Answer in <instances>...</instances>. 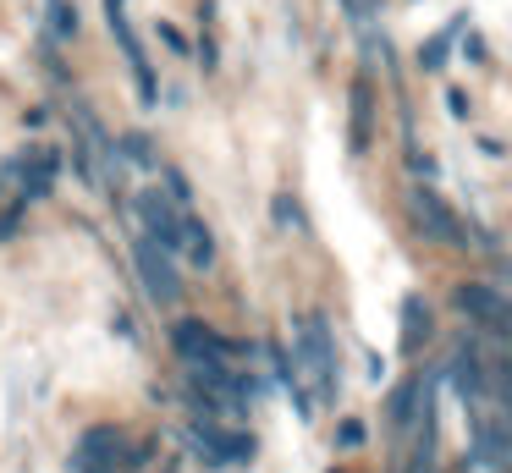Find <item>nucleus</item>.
Instances as JSON below:
<instances>
[{
    "mask_svg": "<svg viewBox=\"0 0 512 473\" xmlns=\"http://www.w3.org/2000/svg\"><path fill=\"white\" fill-rule=\"evenodd\" d=\"M160 39H166V50H182V33L171 28V22H160Z\"/></svg>",
    "mask_w": 512,
    "mask_h": 473,
    "instance_id": "obj_18",
    "label": "nucleus"
},
{
    "mask_svg": "<svg viewBox=\"0 0 512 473\" xmlns=\"http://www.w3.org/2000/svg\"><path fill=\"white\" fill-rule=\"evenodd\" d=\"M122 149H127V154H133V160H144V165H149V160H155V154H149V143H144V138H127V143H122Z\"/></svg>",
    "mask_w": 512,
    "mask_h": 473,
    "instance_id": "obj_17",
    "label": "nucleus"
},
{
    "mask_svg": "<svg viewBox=\"0 0 512 473\" xmlns=\"http://www.w3.org/2000/svg\"><path fill=\"white\" fill-rule=\"evenodd\" d=\"M193 446H199V457H204V462H243V457H254V435H237V429H215V424L193 429Z\"/></svg>",
    "mask_w": 512,
    "mask_h": 473,
    "instance_id": "obj_8",
    "label": "nucleus"
},
{
    "mask_svg": "<svg viewBox=\"0 0 512 473\" xmlns=\"http://www.w3.org/2000/svg\"><path fill=\"white\" fill-rule=\"evenodd\" d=\"M56 171H61V154L56 149H45V143H39V149H28V154H17L12 165H6V176H12L17 187H28V193H50V182H56Z\"/></svg>",
    "mask_w": 512,
    "mask_h": 473,
    "instance_id": "obj_7",
    "label": "nucleus"
},
{
    "mask_svg": "<svg viewBox=\"0 0 512 473\" xmlns=\"http://www.w3.org/2000/svg\"><path fill=\"white\" fill-rule=\"evenodd\" d=\"M369 83H353V149H369Z\"/></svg>",
    "mask_w": 512,
    "mask_h": 473,
    "instance_id": "obj_13",
    "label": "nucleus"
},
{
    "mask_svg": "<svg viewBox=\"0 0 512 473\" xmlns=\"http://www.w3.org/2000/svg\"><path fill=\"white\" fill-rule=\"evenodd\" d=\"M105 6H111V28H116V39H122L127 61H133V72H138V99H144V105H155V77H149V66H144V50H138L133 28H127V17H122V0H105Z\"/></svg>",
    "mask_w": 512,
    "mask_h": 473,
    "instance_id": "obj_11",
    "label": "nucleus"
},
{
    "mask_svg": "<svg viewBox=\"0 0 512 473\" xmlns=\"http://www.w3.org/2000/svg\"><path fill=\"white\" fill-rule=\"evenodd\" d=\"M408 209H413V220H419V231H424V237L452 242V248H463V242H468L463 220H457V215H452V209H446L435 193H413V198H408Z\"/></svg>",
    "mask_w": 512,
    "mask_h": 473,
    "instance_id": "obj_6",
    "label": "nucleus"
},
{
    "mask_svg": "<svg viewBox=\"0 0 512 473\" xmlns=\"http://www.w3.org/2000/svg\"><path fill=\"white\" fill-rule=\"evenodd\" d=\"M171 347L182 352V363H226L232 358V341L215 325H204V319H177L171 325Z\"/></svg>",
    "mask_w": 512,
    "mask_h": 473,
    "instance_id": "obj_4",
    "label": "nucleus"
},
{
    "mask_svg": "<svg viewBox=\"0 0 512 473\" xmlns=\"http://www.w3.org/2000/svg\"><path fill=\"white\" fill-rule=\"evenodd\" d=\"M138 215H144L149 226V242H160V248H171V237H177V204H171L160 187H149V193H138Z\"/></svg>",
    "mask_w": 512,
    "mask_h": 473,
    "instance_id": "obj_10",
    "label": "nucleus"
},
{
    "mask_svg": "<svg viewBox=\"0 0 512 473\" xmlns=\"http://www.w3.org/2000/svg\"><path fill=\"white\" fill-rule=\"evenodd\" d=\"M336 440H342V446H364V424H358V418H347V424L336 429Z\"/></svg>",
    "mask_w": 512,
    "mask_h": 473,
    "instance_id": "obj_16",
    "label": "nucleus"
},
{
    "mask_svg": "<svg viewBox=\"0 0 512 473\" xmlns=\"http://www.w3.org/2000/svg\"><path fill=\"white\" fill-rule=\"evenodd\" d=\"M127 462H138V451H127V435L111 424L89 429V435L72 446V473H122Z\"/></svg>",
    "mask_w": 512,
    "mask_h": 473,
    "instance_id": "obj_2",
    "label": "nucleus"
},
{
    "mask_svg": "<svg viewBox=\"0 0 512 473\" xmlns=\"http://www.w3.org/2000/svg\"><path fill=\"white\" fill-rule=\"evenodd\" d=\"M166 253H171V259H188L193 270H210V264H215V237H210V231H204L193 215H182V220H177V237H171Z\"/></svg>",
    "mask_w": 512,
    "mask_h": 473,
    "instance_id": "obj_9",
    "label": "nucleus"
},
{
    "mask_svg": "<svg viewBox=\"0 0 512 473\" xmlns=\"http://www.w3.org/2000/svg\"><path fill=\"white\" fill-rule=\"evenodd\" d=\"M50 28H56V39H72V33H78V11L56 6V11H50Z\"/></svg>",
    "mask_w": 512,
    "mask_h": 473,
    "instance_id": "obj_15",
    "label": "nucleus"
},
{
    "mask_svg": "<svg viewBox=\"0 0 512 473\" xmlns=\"http://www.w3.org/2000/svg\"><path fill=\"white\" fill-rule=\"evenodd\" d=\"M485 391H490V380L479 374L474 352H463V358H457V396H463V402H479Z\"/></svg>",
    "mask_w": 512,
    "mask_h": 473,
    "instance_id": "obj_12",
    "label": "nucleus"
},
{
    "mask_svg": "<svg viewBox=\"0 0 512 473\" xmlns=\"http://www.w3.org/2000/svg\"><path fill=\"white\" fill-rule=\"evenodd\" d=\"M347 11H353L358 22H369V0H347Z\"/></svg>",
    "mask_w": 512,
    "mask_h": 473,
    "instance_id": "obj_19",
    "label": "nucleus"
},
{
    "mask_svg": "<svg viewBox=\"0 0 512 473\" xmlns=\"http://www.w3.org/2000/svg\"><path fill=\"white\" fill-rule=\"evenodd\" d=\"M292 358H298L303 374H309L314 396L331 402L336 396V341H331L325 314H298L292 319Z\"/></svg>",
    "mask_w": 512,
    "mask_h": 473,
    "instance_id": "obj_1",
    "label": "nucleus"
},
{
    "mask_svg": "<svg viewBox=\"0 0 512 473\" xmlns=\"http://www.w3.org/2000/svg\"><path fill=\"white\" fill-rule=\"evenodd\" d=\"M138 281H144V292L155 297V303H182V270H177V259H171L160 242H138Z\"/></svg>",
    "mask_w": 512,
    "mask_h": 473,
    "instance_id": "obj_3",
    "label": "nucleus"
},
{
    "mask_svg": "<svg viewBox=\"0 0 512 473\" xmlns=\"http://www.w3.org/2000/svg\"><path fill=\"white\" fill-rule=\"evenodd\" d=\"M424 330H430V314H424L419 297H408V303H402V347H419Z\"/></svg>",
    "mask_w": 512,
    "mask_h": 473,
    "instance_id": "obj_14",
    "label": "nucleus"
},
{
    "mask_svg": "<svg viewBox=\"0 0 512 473\" xmlns=\"http://www.w3.org/2000/svg\"><path fill=\"white\" fill-rule=\"evenodd\" d=\"M457 314L474 319V325H485L490 336H507V325H512L507 297H501L496 286H457Z\"/></svg>",
    "mask_w": 512,
    "mask_h": 473,
    "instance_id": "obj_5",
    "label": "nucleus"
}]
</instances>
